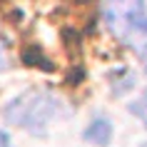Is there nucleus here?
<instances>
[{
  "mask_svg": "<svg viewBox=\"0 0 147 147\" xmlns=\"http://www.w3.org/2000/svg\"><path fill=\"white\" fill-rule=\"evenodd\" d=\"M67 115V107L60 97H55L47 90H28L20 97L10 102L3 117L15 127L32 132V135H45L53 120H62Z\"/></svg>",
  "mask_w": 147,
  "mask_h": 147,
  "instance_id": "obj_1",
  "label": "nucleus"
},
{
  "mask_svg": "<svg viewBox=\"0 0 147 147\" xmlns=\"http://www.w3.org/2000/svg\"><path fill=\"white\" fill-rule=\"evenodd\" d=\"M105 23L122 45L137 53L147 67V15L145 0H110L105 8Z\"/></svg>",
  "mask_w": 147,
  "mask_h": 147,
  "instance_id": "obj_2",
  "label": "nucleus"
},
{
  "mask_svg": "<svg viewBox=\"0 0 147 147\" xmlns=\"http://www.w3.org/2000/svg\"><path fill=\"white\" fill-rule=\"evenodd\" d=\"M82 137H85L87 142L97 145V147H107L110 140H112V125H110V120H105V117H97V120H92V122L87 125V130L82 132Z\"/></svg>",
  "mask_w": 147,
  "mask_h": 147,
  "instance_id": "obj_3",
  "label": "nucleus"
},
{
  "mask_svg": "<svg viewBox=\"0 0 147 147\" xmlns=\"http://www.w3.org/2000/svg\"><path fill=\"white\" fill-rule=\"evenodd\" d=\"M130 110H132V112H135V115L140 117V120H145V122H147V92L142 95V97H140V100L135 102V105H132Z\"/></svg>",
  "mask_w": 147,
  "mask_h": 147,
  "instance_id": "obj_4",
  "label": "nucleus"
},
{
  "mask_svg": "<svg viewBox=\"0 0 147 147\" xmlns=\"http://www.w3.org/2000/svg\"><path fill=\"white\" fill-rule=\"evenodd\" d=\"M0 147H13V142H10V137L5 135V132L0 130Z\"/></svg>",
  "mask_w": 147,
  "mask_h": 147,
  "instance_id": "obj_5",
  "label": "nucleus"
},
{
  "mask_svg": "<svg viewBox=\"0 0 147 147\" xmlns=\"http://www.w3.org/2000/svg\"><path fill=\"white\" fill-rule=\"evenodd\" d=\"M0 70H5V57H3V53H0Z\"/></svg>",
  "mask_w": 147,
  "mask_h": 147,
  "instance_id": "obj_6",
  "label": "nucleus"
},
{
  "mask_svg": "<svg viewBox=\"0 0 147 147\" xmlns=\"http://www.w3.org/2000/svg\"><path fill=\"white\" fill-rule=\"evenodd\" d=\"M142 147H147V145H142Z\"/></svg>",
  "mask_w": 147,
  "mask_h": 147,
  "instance_id": "obj_7",
  "label": "nucleus"
}]
</instances>
